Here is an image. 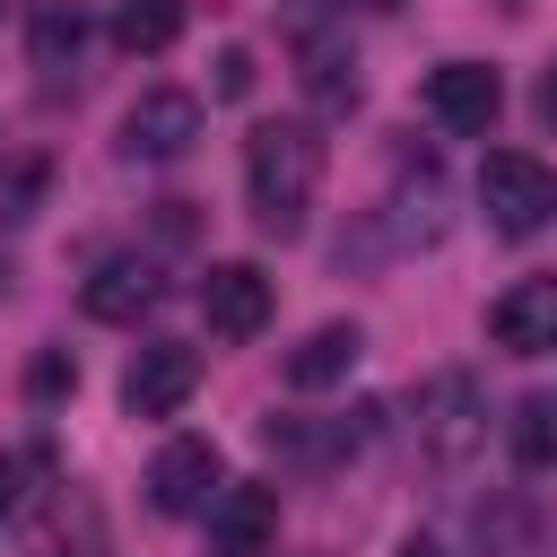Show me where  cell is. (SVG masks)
I'll use <instances>...</instances> for the list:
<instances>
[{
	"mask_svg": "<svg viewBox=\"0 0 557 557\" xmlns=\"http://www.w3.org/2000/svg\"><path fill=\"white\" fill-rule=\"evenodd\" d=\"M313 191H322V139L313 122H261L244 139V200H252V226L296 244L305 218H313Z\"/></svg>",
	"mask_w": 557,
	"mask_h": 557,
	"instance_id": "1",
	"label": "cell"
},
{
	"mask_svg": "<svg viewBox=\"0 0 557 557\" xmlns=\"http://www.w3.org/2000/svg\"><path fill=\"white\" fill-rule=\"evenodd\" d=\"M479 209H487V226L496 235H540L548 218H557V174L531 157V148H487V165H479Z\"/></svg>",
	"mask_w": 557,
	"mask_h": 557,
	"instance_id": "2",
	"label": "cell"
},
{
	"mask_svg": "<svg viewBox=\"0 0 557 557\" xmlns=\"http://www.w3.org/2000/svg\"><path fill=\"white\" fill-rule=\"evenodd\" d=\"M418 444H426L435 470H461V461L487 444V400H479L470 374H435V383L418 392Z\"/></svg>",
	"mask_w": 557,
	"mask_h": 557,
	"instance_id": "3",
	"label": "cell"
},
{
	"mask_svg": "<svg viewBox=\"0 0 557 557\" xmlns=\"http://www.w3.org/2000/svg\"><path fill=\"white\" fill-rule=\"evenodd\" d=\"M426 113L453 139H487L496 113H505V78L487 61H444V70H426Z\"/></svg>",
	"mask_w": 557,
	"mask_h": 557,
	"instance_id": "4",
	"label": "cell"
},
{
	"mask_svg": "<svg viewBox=\"0 0 557 557\" xmlns=\"http://www.w3.org/2000/svg\"><path fill=\"white\" fill-rule=\"evenodd\" d=\"M191 139H200V96H183V87H148L122 113V157L131 165H174V157H191Z\"/></svg>",
	"mask_w": 557,
	"mask_h": 557,
	"instance_id": "5",
	"label": "cell"
},
{
	"mask_svg": "<svg viewBox=\"0 0 557 557\" xmlns=\"http://www.w3.org/2000/svg\"><path fill=\"white\" fill-rule=\"evenodd\" d=\"M191 392H200V348H183V339L131 348V366H122V409L131 418H174Z\"/></svg>",
	"mask_w": 557,
	"mask_h": 557,
	"instance_id": "6",
	"label": "cell"
},
{
	"mask_svg": "<svg viewBox=\"0 0 557 557\" xmlns=\"http://www.w3.org/2000/svg\"><path fill=\"white\" fill-rule=\"evenodd\" d=\"M218 487H226V461H218L209 435L157 444V461H148V505H157V513H209Z\"/></svg>",
	"mask_w": 557,
	"mask_h": 557,
	"instance_id": "7",
	"label": "cell"
},
{
	"mask_svg": "<svg viewBox=\"0 0 557 557\" xmlns=\"http://www.w3.org/2000/svg\"><path fill=\"white\" fill-rule=\"evenodd\" d=\"M200 322H209L218 339H261V322H270V270H261V261H209V278H200Z\"/></svg>",
	"mask_w": 557,
	"mask_h": 557,
	"instance_id": "8",
	"label": "cell"
},
{
	"mask_svg": "<svg viewBox=\"0 0 557 557\" xmlns=\"http://www.w3.org/2000/svg\"><path fill=\"white\" fill-rule=\"evenodd\" d=\"M270 540H278V487H261V479L218 487V505H209V548H218V557H261Z\"/></svg>",
	"mask_w": 557,
	"mask_h": 557,
	"instance_id": "9",
	"label": "cell"
},
{
	"mask_svg": "<svg viewBox=\"0 0 557 557\" xmlns=\"http://www.w3.org/2000/svg\"><path fill=\"white\" fill-rule=\"evenodd\" d=\"M157 296H165V278H157V261H148V252H113V261H96V270H87V287H78L87 322H139Z\"/></svg>",
	"mask_w": 557,
	"mask_h": 557,
	"instance_id": "10",
	"label": "cell"
},
{
	"mask_svg": "<svg viewBox=\"0 0 557 557\" xmlns=\"http://www.w3.org/2000/svg\"><path fill=\"white\" fill-rule=\"evenodd\" d=\"M487 339L513 357H548L557 348V278H522L487 305Z\"/></svg>",
	"mask_w": 557,
	"mask_h": 557,
	"instance_id": "11",
	"label": "cell"
},
{
	"mask_svg": "<svg viewBox=\"0 0 557 557\" xmlns=\"http://www.w3.org/2000/svg\"><path fill=\"white\" fill-rule=\"evenodd\" d=\"M357 357H366V331H357V322H322V331H305V339L287 348V383H296V392H331V383H348Z\"/></svg>",
	"mask_w": 557,
	"mask_h": 557,
	"instance_id": "12",
	"label": "cell"
},
{
	"mask_svg": "<svg viewBox=\"0 0 557 557\" xmlns=\"http://www.w3.org/2000/svg\"><path fill=\"white\" fill-rule=\"evenodd\" d=\"M26 52H35V70H44V78L78 70V52H87V9H78V0H35Z\"/></svg>",
	"mask_w": 557,
	"mask_h": 557,
	"instance_id": "13",
	"label": "cell"
},
{
	"mask_svg": "<svg viewBox=\"0 0 557 557\" xmlns=\"http://www.w3.org/2000/svg\"><path fill=\"white\" fill-rule=\"evenodd\" d=\"M296 61H305V96H313L322 113H348V104H357V61H348L331 35H305Z\"/></svg>",
	"mask_w": 557,
	"mask_h": 557,
	"instance_id": "14",
	"label": "cell"
},
{
	"mask_svg": "<svg viewBox=\"0 0 557 557\" xmlns=\"http://www.w3.org/2000/svg\"><path fill=\"white\" fill-rule=\"evenodd\" d=\"M174 35H183V0H122L113 9L122 52H174Z\"/></svg>",
	"mask_w": 557,
	"mask_h": 557,
	"instance_id": "15",
	"label": "cell"
},
{
	"mask_svg": "<svg viewBox=\"0 0 557 557\" xmlns=\"http://www.w3.org/2000/svg\"><path fill=\"white\" fill-rule=\"evenodd\" d=\"M505 444H513V461H522V470H548V461H557V400H513Z\"/></svg>",
	"mask_w": 557,
	"mask_h": 557,
	"instance_id": "16",
	"label": "cell"
},
{
	"mask_svg": "<svg viewBox=\"0 0 557 557\" xmlns=\"http://www.w3.org/2000/svg\"><path fill=\"white\" fill-rule=\"evenodd\" d=\"M479 548H487V557H522V548H531V513H522V505H496V513L479 505Z\"/></svg>",
	"mask_w": 557,
	"mask_h": 557,
	"instance_id": "17",
	"label": "cell"
},
{
	"mask_svg": "<svg viewBox=\"0 0 557 557\" xmlns=\"http://www.w3.org/2000/svg\"><path fill=\"white\" fill-rule=\"evenodd\" d=\"M218 96H226V104H235V96H252V52H244V44H226V52H218Z\"/></svg>",
	"mask_w": 557,
	"mask_h": 557,
	"instance_id": "18",
	"label": "cell"
},
{
	"mask_svg": "<svg viewBox=\"0 0 557 557\" xmlns=\"http://www.w3.org/2000/svg\"><path fill=\"white\" fill-rule=\"evenodd\" d=\"M70 383H78V366H70L61 348H44V357H35V400H52V392H70Z\"/></svg>",
	"mask_w": 557,
	"mask_h": 557,
	"instance_id": "19",
	"label": "cell"
},
{
	"mask_svg": "<svg viewBox=\"0 0 557 557\" xmlns=\"http://www.w3.org/2000/svg\"><path fill=\"white\" fill-rule=\"evenodd\" d=\"M9 513H17V461L0 453V522H9Z\"/></svg>",
	"mask_w": 557,
	"mask_h": 557,
	"instance_id": "20",
	"label": "cell"
},
{
	"mask_svg": "<svg viewBox=\"0 0 557 557\" xmlns=\"http://www.w3.org/2000/svg\"><path fill=\"white\" fill-rule=\"evenodd\" d=\"M392 557H444V540H426V531H409V540H400Z\"/></svg>",
	"mask_w": 557,
	"mask_h": 557,
	"instance_id": "21",
	"label": "cell"
},
{
	"mask_svg": "<svg viewBox=\"0 0 557 557\" xmlns=\"http://www.w3.org/2000/svg\"><path fill=\"white\" fill-rule=\"evenodd\" d=\"M540 122H557V61L540 70Z\"/></svg>",
	"mask_w": 557,
	"mask_h": 557,
	"instance_id": "22",
	"label": "cell"
},
{
	"mask_svg": "<svg viewBox=\"0 0 557 557\" xmlns=\"http://www.w3.org/2000/svg\"><path fill=\"white\" fill-rule=\"evenodd\" d=\"M0 287H9V252H0Z\"/></svg>",
	"mask_w": 557,
	"mask_h": 557,
	"instance_id": "23",
	"label": "cell"
},
{
	"mask_svg": "<svg viewBox=\"0 0 557 557\" xmlns=\"http://www.w3.org/2000/svg\"><path fill=\"white\" fill-rule=\"evenodd\" d=\"M0 9H9V0H0Z\"/></svg>",
	"mask_w": 557,
	"mask_h": 557,
	"instance_id": "24",
	"label": "cell"
}]
</instances>
